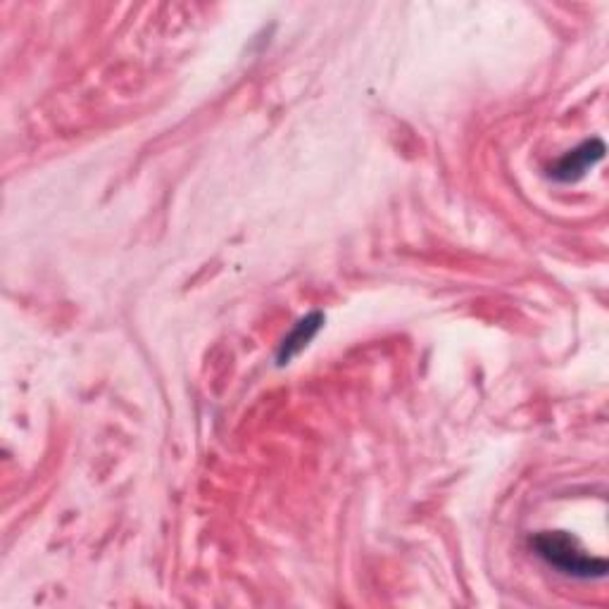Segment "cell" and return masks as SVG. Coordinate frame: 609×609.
I'll return each instance as SVG.
<instances>
[{"instance_id":"3","label":"cell","mask_w":609,"mask_h":609,"mask_svg":"<svg viewBox=\"0 0 609 609\" xmlns=\"http://www.w3.org/2000/svg\"><path fill=\"white\" fill-rule=\"evenodd\" d=\"M324 327V315L321 313H309L307 317H303L301 321L295 324L291 329V333L283 338L279 350H277V364L283 367L289 364L293 358H297L303 350L313 343V338L319 333V329Z\"/></svg>"},{"instance_id":"2","label":"cell","mask_w":609,"mask_h":609,"mask_svg":"<svg viewBox=\"0 0 609 609\" xmlns=\"http://www.w3.org/2000/svg\"><path fill=\"white\" fill-rule=\"evenodd\" d=\"M602 157H605V143L600 139H588L554 162L548 174L554 181L574 184L578 179H584Z\"/></svg>"},{"instance_id":"1","label":"cell","mask_w":609,"mask_h":609,"mask_svg":"<svg viewBox=\"0 0 609 609\" xmlns=\"http://www.w3.org/2000/svg\"><path fill=\"white\" fill-rule=\"evenodd\" d=\"M536 554L550 566H554L560 574L572 578H602L609 572V564L602 558H593L590 552L581 548L578 540L572 534L564 531H543L534 540Z\"/></svg>"}]
</instances>
